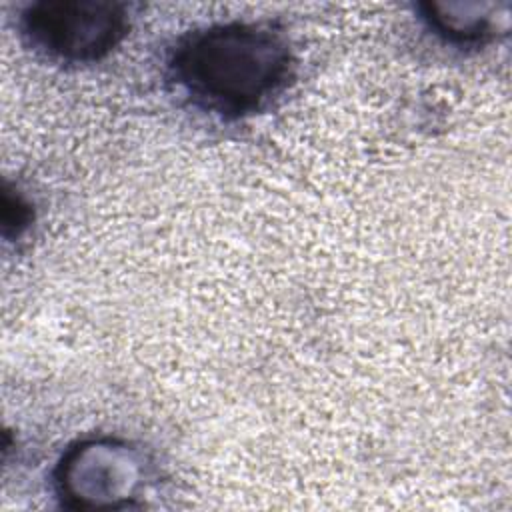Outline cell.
<instances>
[{
  "label": "cell",
  "mask_w": 512,
  "mask_h": 512,
  "mask_svg": "<svg viewBox=\"0 0 512 512\" xmlns=\"http://www.w3.org/2000/svg\"><path fill=\"white\" fill-rule=\"evenodd\" d=\"M28 50L50 64L88 66L110 56L130 32V6L116 0H36L16 16Z\"/></svg>",
  "instance_id": "3957f363"
},
{
  "label": "cell",
  "mask_w": 512,
  "mask_h": 512,
  "mask_svg": "<svg viewBox=\"0 0 512 512\" xmlns=\"http://www.w3.org/2000/svg\"><path fill=\"white\" fill-rule=\"evenodd\" d=\"M156 480L152 456L134 440L90 434L70 442L52 468V490L68 510H128Z\"/></svg>",
  "instance_id": "7a4b0ae2"
},
{
  "label": "cell",
  "mask_w": 512,
  "mask_h": 512,
  "mask_svg": "<svg viewBox=\"0 0 512 512\" xmlns=\"http://www.w3.org/2000/svg\"><path fill=\"white\" fill-rule=\"evenodd\" d=\"M418 18L438 40L454 48H480L508 32V2H420Z\"/></svg>",
  "instance_id": "277c9868"
},
{
  "label": "cell",
  "mask_w": 512,
  "mask_h": 512,
  "mask_svg": "<svg viewBox=\"0 0 512 512\" xmlns=\"http://www.w3.org/2000/svg\"><path fill=\"white\" fill-rule=\"evenodd\" d=\"M288 34L270 20H228L184 32L168 48V84L192 108L238 122L270 108L296 78Z\"/></svg>",
  "instance_id": "6da1fadb"
},
{
  "label": "cell",
  "mask_w": 512,
  "mask_h": 512,
  "mask_svg": "<svg viewBox=\"0 0 512 512\" xmlns=\"http://www.w3.org/2000/svg\"><path fill=\"white\" fill-rule=\"evenodd\" d=\"M34 210L20 190L4 186L2 192V232L6 238H20L32 224Z\"/></svg>",
  "instance_id": "5b68a950"
}]
</instances>
